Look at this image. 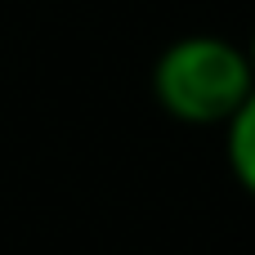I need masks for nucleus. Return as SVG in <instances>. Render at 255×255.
Masks as SVG:
<instances>
[{"label": "nucleus", "instance_id": "7ed1b4c3", "mask_svg": "<svg viewBox=\"0 0 255 255\" xmlns=\"http://www.w3.org/2000/svg\"><path fill=\"white\" fill-rule=\"evenodd\" d=\"M242 54H247V67H251V76H255V27H251V36H247V45H242Z\"/></svg>", "mask_w": 255, "mask_h": 255}, {"label": "nucleus", "instance_id": "f257e3e1", "mask_svg": "<svg viewBox=\"0 0 255 255\" xmlns=\"http://www.w3.org/2000/svg\"><path fill=\"white\" fill-rule=\"evenodd\" d=\"M255 90V76L247 67V54L238 40L193 31L170 40L152 63V99L161 112L193 130L224 126Z\"/></svg>", "mask_w": 255, "mask_h": 255}, {"label": "nucleus", "instance_id": "f03ea898", "mask_svg": "<svg viewBox=\"0 0 255 255\" xmlns=\"http://www.w3.org/2000/svg\"><path fill=\"white\" fill-rule=\"evenodd\" d=\"M220 130H224V157H229V170H233L238 188L255 202V90L247 94V103H242Z\"/></svg>", "mask_w": 255, "mask_h": 255}]
</instances>
